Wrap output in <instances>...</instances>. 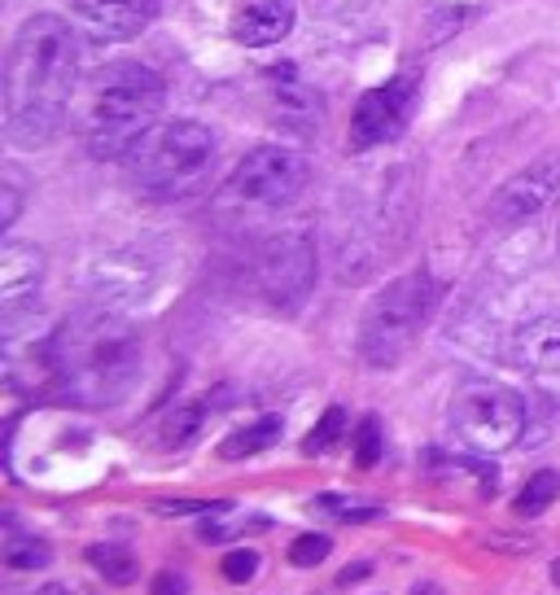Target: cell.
<instances>
[{
  "label": "cell",
  "mask_w": 560,
  "mask_h": 595,
  "mask_svg": "<svg viewBox=\"0 0 560 595\" xmlns=\"http://www.w3.org/2000/svg\"><path fill=\"white\" fill-rule=\"evenodd\" d=\"M232 503H223V499H162V503H154V512H162V517H188V512H228Z\"/></svg>",
  "instance_id": "26"
},
{
  "label": "cell",
  "mask_w": 560,
  "mask_h": 595,
  "mask_svg": "<svg viewBox=\"0 0 560 595\" xmlns=\"http://www.w3.org/2000/svg\"><path fill=\"white\" fill-rule=\"evenodd\" d=\"M451 425L464 447H473L482 456H499V451L516 447V438L525 434V403L516 390H508L499 381L464 377L451 394Z\"/></svg>",
  "instance_id": "6"
},
{
  "label": "cell",
  "mask_w": 560,
  "mask_h": 595,
  "mask_svg": "<svg viewBox=\"0 0 560 595\" xmlns=\"http://www.w3.org/2000/svg\"><path fill=\"white\" fill-rule=\"evenodd\" d=\"M316 508L329 512V517H338V521H373V517H381L377 503H351V499H338V495H320Z\"/></svg>",
  "instance_id": "24"
},
{
  "label": "cell",
  "mask_w": 560,
  "mask_h": 595,
  "mask_svg": "<svg viewBox=\"0 0 560 595\" xmlns=\"http://www.w3.org/2000/svg\"><path fill=\"white\" fill-rule=\"evenodd\" d=\"M276 119L294 127L299 136H316L325 123V101H320V93H312L303 84H280L276 88Z\"/></svg>",
  "instance_id": "15"
},
{
  "label": "cell",
  "mask_w": 560,
  "mask_h": 595,
  "mask_svg": "<svg viewBox=\"0 0 560 595\" xmlns=\"http://www.w3.org/2000/svg\"><path fill=\"white\" fill-rule=\"evenodd\" d=\"M438 303V289L425 271H407L399 280H390L373 303L364 307L360 320V360L368 368H394L421 338V329L429 325Z\"/></svg>",
  "instance_id": "5"
},
{
  "label": "cell",
  "mask_w": 560,
  "mask_h": 595,
  "mask_svg": "<svg viewBox=\"0 0 560 595\" xmlns=\"http://www.w3.org/2000/svg\"><path fill=\"white\" fill-rule=\"evenodd\" d=\"M381 447H386L381 421H377V416H364L360 429H355V464H360V469H373V464L381 460Z\"/></svg>",
  "instance_id": "22"
},
{
  "label": "cell",
  "mask_w": 560,
  "mask_h": 595,
  "mask_svg": "<svg viewBox=\"0 0 560 595\" xmlns=\"http://www.w3.org/2000/svg\"><path fill=\"white\" fill-rule=\"evenodd\" d=\"M294 19H299L294 0H245L232 19V36L245 49H267L294 32Z\"/></svg>",
  "instance_id": "14"
},
{
  "label": "cell",
  "mask_w": 560,
  "mask_h": 595,
  "mask_svg": "<svg viewBox=\"0 0 560 595\" xmlns=\"http://www.w3.org/2000/svg\"><path fill=\"white\" fill-rule=\"evenodd\" d=\"M75 75H80L75 32L53 14L27 19L10 45L5 88H0V97H5L10 145L40 149L62 132L66 110H71V93H75Z\"/></svg>",
  "instance_id": "1"
},
{
  "label": "cell",
  "mask_w": 560,
  "mask_h": 595,
  "mask_svg": "<svg viewBox=\"0 0 560 595\" xmlns=\"http://www.w3.org/2000/svg\"><path fill=\"white\" fill-rule=\"evenodd\" d=\"M162 80L141 66L123 62L97 75L88 119H84V145L97 162H119L136 149V141L158 123L162 110Z\"/></svg>",
  "instance_id": "3"
},
{
  "label": "cell",
  "mask_w": 560,
  "mask_h": 595,
  "mask_svg": "<svg viewBox=\"0 0 560 595\" xmlns=\"http://www.w3.org/2000/svg\"><path fill=\"white\" fill-rule=\"evenodd\" d=\"M88 564H93L106 582H114V586H132V582L141 578V560H136L123 543H93V547H88Z\"/></svg>",
  "instance_id": "17"
},
{
  "label": "cell",
  "mask_w": 560,
  "mask_h": 595,
  "mask_svg": "<svg viewBox=\"0 0 560 595\" xmlns=\"http://www.w3.org/2000/svg\"><path fill=\"white\" fill-rule=\"evenodd\" d=\"M0 560H5V569H32L36 573V569H45L53 560V547L45 538H19V534H10Z\"/></svg>",
  "instance_id": "20"
},
{
  "label": "cell",
  "mask_w": 560,
  "mask_h": 595,
  "mask_svg": "<svg viewBox=\"0 0 560 595\" xmlns=\"http://www.w3.org/2000/svg\"><path fill=\"white\" fill-rule=\"evenodd\" d=\"M71 14L93 40L123 45V40H136L154 23L158 0H71Z\"/></svg>",
  "instance_id": "12"
},
{
  "label": "cell",
  "mask_w": 560,
  "mask_h": 595,
  "mask_svg": "<svg viewBox=\"0 0 560 595\" xmlns=\"http://www.w3.org/2000/svg\"><path fill=\"white\" fill-rule=\"evenodd\" d=\"M280 434H285V421H280V416H263V421H254V425L228 434V438L219 442V460H249V456L276 447Z\"/></svg>",
  "instance_id": "16"
},
{
  "label": "cell",
  "mask_w": 560,
  "mask_h": 595,
  "mask_svg": "<svg viewBox=\"0 0 560 595\" xmlns=\"http://www.w3.org/2000/svg\"><path fill=\"white\" fill-rule=\"evenodd\" d=\"M219 569H223V578H228V582H236V586H241V582H249V578L258 573V551H254V547H236V551H228V556H223V564H219Z\"/></svg>",
  "instance_id": "25"
},
{
  "label": "cell",
  "mask_w": 560,
  "mask_h": 595,
  "mask_svg": "<svg viewBox=\"0 0 560 595\" xmlns=\"http://www.w3.org/2000/svg\"><path fill=\"white\" fill-rule=\"evenodd\" d=\"M368 573H373V564H368V560H355V564H346V569L338 573V586H342V591H346V586H360Z\"/></svg>",
  "instance_id": "28"
},
{
  "label": "cell",
  "mask_w": 560,
  "mask_h": 595,
  "mask_svg": "<svg viewBox=\"0 0 560 595\" xmlns=\"http://www.w3.org/2000/svg\"><path fill=\"white\" fill-rule=\"evenodd\" d=\"M342 438H346V408H338V403H333V408L320 416V425H316V429L303 438V456H329V451H333Z\"/></svg>",
  "instance_id": "19"
},
{
  "label": "cell",
  "mask_w": 560,
  "mask_h": 595,
  "mask_svg": "<svg viewBox=\"0 0 560 595\" xmlns=\"http://www.w3.org/2000/svg\"><path fill=\"white\" fill-rule=\"evenodd\" d=\"M556 495H560V473L556 469H538L521 486V495L512 499V508H516V517H538V512H547L556 503Z\"/></svg>",
  "instance_id": "18"
},
{
  "label": "cell",
  "mask_w": 560,
  "mask_h": 595,
  "mask_svg": "<svg viewBox=\"0 0 560 595\" xmlns=\"http://www.w3.org/2000/svg\"><path fill=\"white\" fill-rule=\"evenodd\" d=\"M40 595H80V591H71L66 582H45V586H40Z\"/></svg>",
  "instance_id": "30"
},
{
  "label": "cell",
  "mask_w": 560,
  "mask_h": 595,
  "mask_svg": "<svg viewBox=\"0 0 560 595\" xmlns=\"http://www.w3.org/2000/svg\"><path fill=\"white\" fill-rule=\"evenodd\" d=\"M516 368L547 394L560 399V316H534L512 338Z\"/></svg>",
  "instance_id": "11"
},
{
  "label": "cell",
  "mask_w": 560,
  "mask_h": 595,
  "mask_svg": "<svg viewBox=\"0 0 560 595\" xmlns=\"http://www.w3.org/2000/svg\"><path fill=\"white\" fill-rule=\"evenodd\" d=\"M407 595H447V591H442V586H434V582H416Z\"/></svg>",
  "instance_id": "31"
},
{
  "label": "cell",
  "mask_w": 560,
  "mask_h": 595,
  "mask_svg": "<svg viewBox=\"0 0 560 595\" xmlns=\"http://www.w3.org/2000/svg\"><path fill=\"white\" fill-rule=\"evenodd\" d=\"M53 377L62 390L84 408H110L119 403L141 368V342L136 333L114 316H80L53 338Z\"/></svg>",
  "instance_id": "2"
},
{
  "label": "cell",
  "mask_w": 560,
  "mask_h": 595,
  "mask_svg": "<svg viewBox=\"0 0 560 595\" xmlns=\"http://www.w3.org/2000/svg\"><path fill=\"white\" fill-rule=\"evenodd\" d=\"M329 551H333V538H329V534H299V538L290 543V564L316 569L320 560H329Z\"/></svg>",
  "instance_id": "23"
},
{
  "label": "cell",
  "mask_w": 560,
  "mask_h": 595,
  "mask_svg": "<svg viewBox=\"0 0 560 595\" xmlns=\"http://www.w3.org/2000/svg\"><path fill=\"white\" fill-rule=\"evenodd\" d=\"M258 289L276 312H299L316 289V241L303 228L276 232L258 250Z\"/></svg>",
  "instance_id": "7"
},
{
  "label": "cell",
  "mask_w": 560,
  "mask_h": 595,
  "mask_svg": "<svg viewBox=\"0 0 560 595\" xmlns=\"http://www.w3.org/2000/svg\"><path fill=\"white\" fill-rule=\"evenodd\" d=\"M149 595H188V578L175 573V569H162V573H154Z\"/></svg>",
  "instance_id": "27"
},
{
  "label": "cell",
  "mask_w": 560,
  "mask_h": 595,
  "mask_svg": "<svg viewBox=\"0 0 560 595\" xmlns=\"http://www.w3.org/2000/svg\"><path fill=\"white\" fill-rule=\"evenodd\" d=\"M438 5H451V10H468V5H477V0H438Z\"/></svg>",
  "instance_id": "32"
},
{
  "label": "cell",
  "mask_w": 560,
  "mask_h": 595,
  "mask_svg": "<svg viewBox=\"0 0 560 595\" xmlns=\"http://www.w3.org/2000/svg\"><path fill=\"white\" fill-rule=\"evenodd\" d=\"M45 280V254L23 241H5L0 250V307H5V325L32 303Z\"/></svg>",
  "instance_id": "13"
},
{
  "label": "cell",
  "mask_w": 560,
  "mask_h": 595,
  "mask_svg": "<svg viewBox=\"0 0 560 595\" xmlns=\"http://www.w3.org/2000/svg\"><path fill=\"white\" fill-rule=\"evenodd\" d=\"M551 582H556V586H560V556H556V560H551Z\"/></svg>",
  "instance_id": "33"
},
{
  "label": "cell",
  "mask_w": 560,
  "mask_h": 595,
  "mask_svg": "<svg viewBox=\"0 0 560 595\" xmlns=\"http://www.w3.org/2000/svg\"><path fill=\"white\" fill-rule=\"evenodd\" d=\"M215 158V132L193 119L154 123L127 154V175L149 197H184Z\"/></svg>",
  "instance_id": "4"
},
{
  "label": "cell",
  "mask_w": 560,
  "mask_h": 595,
  "mask_svg": "<svg viewBox=\"0 0 560 595\" xmlns=\"http://www.w3.org/2000/svg\"><path fill=\"white\" fill-rule=\"evenodd\" d=\"M560 193V167L556 162H538L525 167L521 175H512L495 197H490V223L495 228H516L525 219H538Z\"/></svg>",
  "instance_id": "10"
},
{
  "label": "cell",
  "mask_w": 560,
  "mask_h": 595,
  "mask_svg": "<svg viewBox=\"0 0 560 595\" xmlns=\"http://www.w3.org/2000/svg\"><path fill=\"white\" fill-rule=\"evenodd\" d=\"M307 180H312V167H307V158L299 149H290V145H258V149H249L236 162L228 189L241 202H254V206H290V202L303 197Z\"/></svg>",
  "instance_id": "8"
},
{
  "label": "cell",
  "mask_w": 560,
  "mask_h": 595,
  "mask_svg": "<svg viewBox=\"0 0 560 595\" xmlns=\"http://www.w3.org/2000/svg\"><path fill=\"white\" fill-rule=\"evenodd\" d=\"M412 93H416L412 75H399L386 88L364 93L360 106H355V119H351V149H373V145L394 141L407 127V114H412V101H416Z\"/></svg>",
  "instance_id": "9"
},
{
  "label": "cell",
  "mask_w": 560,
  "mask_h": 595,
  "mask_svg": "<svg viewBox=\"0 0 560 595\" xmlns=\"http://www.w3.org/2000/svg\"><path fill=\"white\" fill-rule=\"evenodd\" d=\"M202 425H206V403H184V408H175V412L167 416L162 442H167V447H184V442L197 438Z\"/></svg>",
  "instance_id": "21"
},
{
  "label": "cell",
  "mask_w": 560,
  "mask_h": 595,
  "mask_svg": "<svg viewBox=\"0 0 560 595\" xmlns=\"http://www.w3.org/2000/svg\"><path fill=\"white\" fill-rule=\"evenodd\" d=\"M0 202H5V210H0V228H10L19 219V189L5 184V189H0Z\"/></svg>",
  "instance_id": "29"
}]
</instances>
